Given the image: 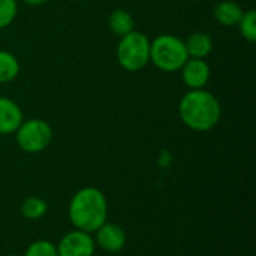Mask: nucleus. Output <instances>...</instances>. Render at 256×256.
Listing matches in <instances>:
<instances>
[{
    "label": "nucleus",
    "mask_w": 256,
    "mask_h": 256,
    "mask_svg": "<svg viewBox=\"0 0 256 256\" xmlns=\"http://www.w3.org/2000/svg\"><path fill=\"white\" fill-rule=\"evenodd\" d=\"M150 39L142 32L134 30L120 38L117 62L128 72H138L150 62Z\"/></svg>",
    "instance_id": "obj_4"
},
{
    "label": "nucleus",
    "mask_w": 256,
    "mask_h": 256,
    "mask_svg": "<svg viewBox=\"0 0 256 256\" xmlns=\"http://www.w3.org/2000/svg\"><path fill=\"white\" fill-rule=\"evenodd\" d=\"M22 2L27 3V4H30V6H40V4L46 3L48 0H22Z\"/></svg>",
    "instance_id": "obj_18"
},
{
    "label": "nucleus",
    "mask_w": 256,
    "mask_h": 256,
    "mask_svg": "<svg viewBox=\"0 0 256 256\" xmlns=\"http://www.w3.org/2000/svg\"><path fill=\"white\" fill-rule=\"evenodd\" d=\"M183 82L190 90L204 88L212 76L210 64L206 62V58H188V62L180 69Z\"/></svg>",
    "instance_id": "obj_8"
},
{
    "label": "nucleus",
    "mask_w": 256,
    "mask_h": 256,
    "mask_svg": "<svg viewBox=\"0 0 256 256\" xmlns=\"http://www.w3.org/2000/svg\"><path fill=\"white\" fill-rule=\"evenodd\" d=\"M243 14V8L234 0H222L216 4L213 10L216 22L224 27H237Z\"/></svg>",
    "instance_id": "obj_10"
},
{
    "label": "nucleus",
    "mask_w": 256,
    "mask_h": 256,
    "mask_svg": "<svg viewBox=\"0 0 256 256\" xmlns=\"http://www.w3.org/2000/svg\"><path fill=\"white\" fill-rule=\"evenodd\" d=\"M24 256H58V252L54 243L48 240H36L26 249Z\"/></svg>",
    "instance_id": "obj_16"
},
{
    "label": "nucleus",
    "mask_w": 256,
    "mask_h": 256,
    "mask_svg": "<svg viewBox=\"0 0 256 256\" xmlns=\"http://www.w3.org/2000/svg\"><path fill=\"white\" fill-rule=\"evenodd\" d=\"M194 2H198V0H194Z\"/></svg>",
    "instance_id": "obj_20"
},
{
    "label": "nucleus",
    "mask_w": 256,
    "mask_h": 256,
    "mask_svg": "<svg viewBox=\"0 0 256 256\" xmlns=\"http://www.w3.org/2000/svg\"><path fill=\"white\" fill-rule=\"evenodd\" d=\"M68 218L75 230L94 234L108 220V201L94 186H84L74 194L68 206Z\"/></svg>",
    "instance_id": "obj_1"
},
{
    "label": "nucleus",
    "mask_w": 256,
    "mask_h": 256,
    "mask_svg": "<svg viewBox=\"0 0 256 256\" xmlns=\"http://www.w3.org/2000/svg\"><path fill=\"white\" fill-rule=\"evenodd\" d=\"M108 27L117 36H124L135 30V20L126 9H116L108 16Z\"/></svg>",
    "instance_id": "obj_12"
},
{
    "label": "nucleus",
    "mask_w": 256,
    "mask_h": 256,
    "mask_svg": "<svg viewBox=\"0 0 256 256\" xmlns=\"http://www.w3.org/2000/svg\"><path fill=\"white\" fill-rule=\"evenodd\" d=\"M18 147L28 154H36L50 147L52 141V128L44 118L22 120L15 132Z\"/></svg>",
    "instance_id": "obj_5"
},
{
    "label": "nucleus",
    "mask_w": 256,
    "mask_h": 256,
    "mask_svg": "<svg viewBox=\"0 0 256 256\" xmlns=\"http://www.w3.org/2000/svg\"><path fill=\"white\" fill-rule=\"evenodd\" d=\"M24 116L20 105L4 96H0V135H12L22 123Z\"/></svg>",
    "instance_id": "obj_9"
},
{
    "label": "nucleus",
    "mask_w": 256,
    "mask_h": 256,
    "mask_svg": "<svg viewBox=\"0 0 256 256\" xmlns=\"http://www.w3.org/2000/svg\"><path fill=\"white\" fill-rule=\"evenodd\" d=\"M18 14L16 0H0V30L9 27Z\"/></svg>",
    "instance_id": "obj_17"
},
{
    "label": "nucleus",
    "mask_w": 256,
    "mask_h": 256,
    "mask_svg": "<svg viewBox=\"0 0 256 256\" xmlns=\"http://www.w3.org/2000/svg\"><path fill=\"white\" fill-rule=\"evenodd\" d=\"M20 74L18 58L4 50H0V84L12 82Z\"/></svg>",
    "instance_id": "obj_13"
},
{
    "label": "nucleus",
    "mask_w": 256,
    "mask_h": 256,
    "mask_svg": "<svg viewBox=\"0 0 256 256\" xmlns=\"http://www.w3.org/2000/svg\"><path fill=\"white\" fill-rule=\"evenodd\" d=\"M242 36L249 40V42H255L256 40V10L255 9H249V10H244L240 22L237 24Z\"/></svg>",
    "instance_id": "obj_15"
},
{
    "label": "nucleus",
    "mask_w": 256,
    "mask_h": 256,
    "mask_svg": "<svg viewBox=\"0 0 256 256\" xmlns=\"http://www.w3.org/2000/svg\"><path fill=\"white\" fill-rule=\"evenodd\" d=\"M178 116L190 130L208 132L220 122L222 106L218 98L206 88L189 90L180 99Z\"/></svg>",
    "instance_id": "obj_2"
},
{
    "label": "nucleus",
    "mask_w": 256,
    "mask_h": 256,
    "mask_svg": "<svg viewBox=\"0 0 256 256\" xmlns=\"http://www.w3.org/2000/svg\"><path fill=\"white\" fill-rule=\"evenodd\" d=\"M20 212H21L22 218H26L28 220H39L46 214L48 204L39 196H27L22 201Z\"/></svg>",
    "instance_id": "obj_14"
},
{
    "label": "nucleus",
    "mask_w": 256,
    "mask_h": 256,
    "mask_svg": "<svg viewBox=\"0 0 256 256\" xmlns=\"http://www.w3.org/2000/svg\"><path fill=\"white\" fill-rule=\"evenodd\" d=\"M189 58H206L213 51V39L206 32H195L184 40Z\"/></svg>",
    "instance_id": "obj_11"
},
{
    "label": "nucleus",
    "mask_w": 256,
    "mask_h": 256,
    "mask_svg": "<svg viewBox=\"0 0 256 256\" xmlns=\"http://www.w3.org/2000/svg\"><path fill=\"white\" fill-rule=\"evenodd\" d=\"M56 246L58 256H93L96 250L93 234L75 228L64 234Z\"/></svg>",
    "instance_id": "obj_6"
},
{
    "label": "nucleus",
    "mask_w": 256,
    "mask_h": 256,
    "mask_svg": "<svg viewBox=\"0 0 256 256\" xmlns=\"http://www.w3.org/2000/svg\"><path fill=\"white\" fill-rule=\"evenodd\" d=\"M189 56L184 40L176 34H160L150 42V62L162 72H177Z\"/></svg>",
    "instance_id": "obj_3"
},
{
    "label": "nucleus",
    "mask_w": 256,
    "mask_h": 256,
    "mask_svg": "<svg viewBox=\"0 0 256 256\" xmlns=\"http://www.w3.org/2000/svg\"><path fill=\"white\" fill-rule=\"evenodd\" d=\"M94 243L102 250L108 254H118L126 246V232L124 230L114 222H105L96 232H94Z\"/></svg>",
    "instance_id": "obj_7"
},
{
    "label": "nucleus",
    "mask_w": 256,
    "mask_h": 256,
    "mask_svg": "<svg viewBox=\"0 0 256 256\" xmlns=\"http://www.w3.org/2000/svg\"><path fill=\"white\" fill-rule=\"evenodd\" d=\"M6 256H20V255H6Z\"/></svg>",
    "instance_id": "obj_19"
}]
</instances>
